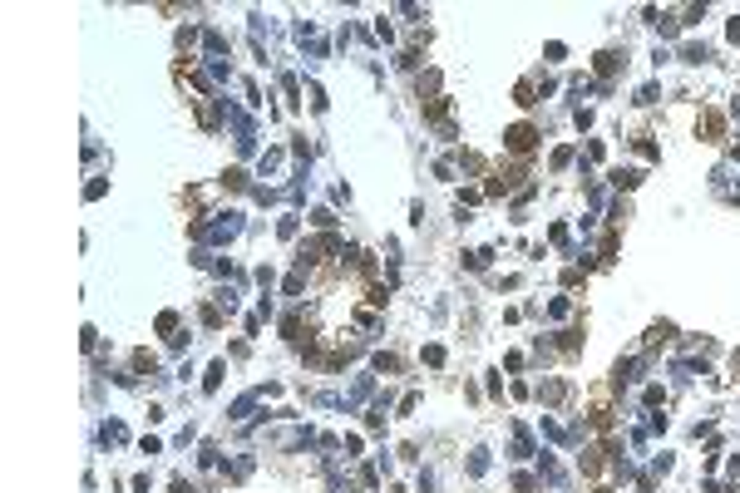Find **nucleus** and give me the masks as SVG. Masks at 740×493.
<instances>
[{"mask_svg":"<svg viewBox=\"0 0 740 493\" xmlns=\"http://www.w3.org/2000/svg\"><path fill=\"white\" fill-rule=\"evenodd\" d=\"M533 138H538V133H533L529 123H519V128H509V148H514V153H529V148H533Z\"/></svg>","mask_w":740,"mask_h":493,"instance_id":"obj_1","label":"nucleus"}]
</instances>
